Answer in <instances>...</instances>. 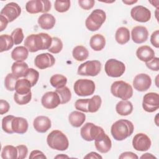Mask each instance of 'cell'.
Listing matches in <instances>:
<instances>
[{
    "instance_id": "cell-20",
    "label": "cell",
    "mask_w": 159,
    "mask_h": 159,
    "mask_svg": "<svg viewBox=\"0 0 159 159\" xmlns=\"http://www.w3.org/2000/svg\"><path fill=\"white\" fill-rule=\"evenodd\" d=\"M33 125L35 130L40 133H45L52 126L50 119L44 116H40L35 118L33 122Z\"/></svg>"
},
{
    "instance_id": "cell-42",
    "label": "cell",
    "mask_w": 159,
    "mask_h": 159,
    "mask_svg": "<svg viewBox=\"0 0 159 159\" xmlns=\"http://www.w3.org/2000/svg\"><path fill=\"white\" fill-rule=\"evenodd\" d=\"M55 9L59 12H66L70 7V1H59L57 0L54 2Z\"/></svg>"
},
{
    "instance_id": "cell-43",
    "label": "cell",
    "mask_w": 159,
    "mask_h": 159,
    "mask_svg": "<svg viewBox=\"0 0 159 159\" xmlns=\"http://www.w3.org/2000/svg\"><path fill=\"white\" fill-rule=\"evenodd\" d=\"M11 37L13 39L15 45H19L24 40V34L21 28H16L11 33Z\"/></svg>"
},
{
    "instance_id": "cell-21",
    "label": "cell",
    "mask_w": 159,
    "mask_h": 159,
    "mask_svg": "<svg viewBox=\"0 0 159 159\" xmlns=\"http://www.w3.org/2000/svg\"><path fill=\"white\" fill-rule=\"evenodd\" d=\"M137 58L144 62H148L155 57L154 50L148 45H143L139 47L136 52Z\"/></svg>"
},
{
    "instance_id": "cell-17",
    "label": "cell",
    "mask_w": 159,
    "mask_h": 159,
    "mask_svg": "<svg viewBox=\"0 0 159 159\" xmlns=\"http://www.w3.org/2000/svg\"><path fill=\"white\" fill-rule=\"evenodd\" d=\"M130 15L133 19L140 22H148L151 18V12L143 6L134 7L130 11Z\"/></svg>"
},
{
    "instance_id": "cell-40",
    "label": "cell",
    "mask_w": 159,
    "mask_h": 159,
    "mask_svg": "<svg viewBox=\"0 0 159 159\" xmlns=\"http://www.w3.org/2000/svg\"><path fill=\"white\" fill-rule=\"evenodd\" d=\"M63 48V42L58 37H53L52 45L48 49V52L52 53H58Z\"/></svg>"
},
{
    "instance_id": "cell-30",
    "label": "cell",
    "mask_w": 159,
    "mask_h": 159,
    "mask_svg": "<svg viewBox=\"0 0 159 159\" xmlns=\"http://www.w3.org/2000/svg\"><path fill=\"white\" fill-rule=\"evenodd\" d=\"M31 84L25 78L18 80L15 87L16 93L19 94H27L31 92Z\"/></svg>"
},
{
    "instance_id": "cell-25",
    "label": "cell",
    "mask_w": 159,
    "mask_h": 159,
    "mask_svg": "<svg viewBox=\"0 0 159 159\" xmlns=\"http://www.w3.org/2000/svg\"><path fill=\"white\" fill-rule=\"evenodd\" d=\"M89 45L91 48L94 51H101L105 47L106 39L101 34H95L91 37Z\"/></svg>"
},
{
    "instance_id": "cell-56",
    "label": "cell",
    "mask_w": 159,
    "mask_h": 159,
    "mask_svg": "<svg viewBox=\"0 0 159 159\" xmlns=\"http://www.w3.org/2000/svg\"><path fill=\"white\" fill-rule=\"evenodd\" d=\"M55 158H68V156L64 155H59L56 156Z\"/></svg>"
},
{
    "instance_id": "cell-34",
    "label": "cell",
    "mask_w": 159,
    "mask_h": 159,
    "mask_svg": "<svg viewBox=\"0 0 159 159\" xmlns=\"http://www.w3.org/2000/svg\"><path fill=\"white\" fill-rule=\"evenodd\" d=\"M50 83L53 87L57 89L65 86L67 83V78L62 75L56 74L50 78Z\"/></svg>"
},
{
    "instance_id": "cell-37",
    "label": "cell",
    "mask_w": 159,
    "mask_h": 159,
    "mask_svg": "<svg viewBox=\"0 0 159 159\" xmlns=\"http://www.w3.org/2000/svg\"><path fill=\"white\" fill-rule=\"evenodd\" d=\"M17 80L18 78L16 77L13 73H8L5 77L4 80L5 88L8 91H12L15 90V87Z\"/></svg>"
},
{
    "instance_id": "cell-44",
    "label": "cell",
    "mask_w": 159,
    "mask_h": 159,
    "mask_svg": "<svg viewBox=\"0 0 159 159\" xmlns=\"http://www.w3.org/2000/svg\"><path fill=\"white\" fill-rule=\"evenodd\" d=\"M89 99H80L76 101L75 103V108L80 111L88 112V106Z\"/></svg>"
},
{
    "instance_id": "cell-7",
    "label": "cell",
    "mask_w": 159,
    "mask_h": 159,
    "mask_svg": "<svg viewBox=\"0 0 159 159\" xmlns=\"http://www.w3.org/2000/svg\"><path fill=\"white\" fill-rule=\"evenodd\" d=\"M101 70V63L98 60L87 61L81 64L78 68V74L81 76H95Z\"/></svg>"
},
{
    "instance_id": "cell-23",
    "label": "cell",
    "mask_w": 159,
    "mask_h": 159,
    "mask_svg": "<svg viewBox=\"0 0 159 159\" xmlns=\"http://www.w3.org/2000/svg\"><path fill=\"white\" fill-rule=\"evenodd\" d=\"M38 24L42 29L50 30L52 29L55 24V18L50 14L45 13L39 17Z\"/></svg>"
},
{
    "instance_id": "cell-22",
    "label": "cell",
    "mask_w": 159,
    "mask_h": 159,
    "mask_svg": "<svg viewBox=\"0 0 159 159\" xmlns=\"http://www.w3.org/2000/svg\"><path fill=\"white\" fill-rule=\"evenodd\" d=\"M12 129L14 133L23 134L28 129L27 120L20 117H14L12 121Z\"/></svg>"
},
{
    "instance_id": "cell-29",
    "label": "cell",
    "mask_w": 159,
    "mask_h": 159,
    "mask_svg": "<svg viewBox=\"0 0 159 159\" xmlns=\"http://www.w3.org/2000/svg\"><path fill=\"white\" fill-rule=\"evenodd\" d=\"M115 39L116 42L120 45L126 43L130 40L129 30L125 27H120L118 28L116 32Z\"/></svg>"
},
{
    "instance_id": "cell-28",
    "label": "cell",
    "mask_w": 159,
    "mask_h": 159,
    "mask_svg": "<svg viewBox=\"0 0 159 159\" xmlns=\"http://www.w3.org/2000/svg\"><path fill=\"white\" fill-rule=\"evenodd\" d=\"M28 70V65L24 61H16L12 63L11 66L12 73L18 78L24 77Z\"/></svg>"
},
{
    "instance_id": "cell-16",
    "label": "cell",
    "mask_w": 159,
    "mask_h": 159,
    "mask_svg": "<svg viewBox=\"0 0 159 159\" xmlns=\"http://www.w3.org/2000/svg\"><path fill=\"white\" fill-rule=\"evenodd\" d=\"M152 84V79L150 76L145 73L137 75L133 80V86L134 88L140 92L148 90Z\"/></svg>"
},
{
    "instance_id": "cell-14",
    "label": "cell",
    "mask_w": 159,
    "mask_h": 159,
    "mask_svg": "<svg viewBox=\"0 0 159 159\" xmlns=\"http://www.w3.org/2000/svg\"><path fill=\"white\" fill-rule=\"evenodd\" d=\"M94 145L98 151L102 153H106L111 150L112 142L104 130L94 139Z\"/></svg>"
},
{
    "instance_id": "cell-27",
    "label": "cell",
    "mask_w": 159,
    "mask_h": 159,
    "mask_svg": "<svg viewBox=\"0 0 159 159\" xmlns=\"http://www.w3.org/2000/svg\"><path fill=\"white\" fill-rule=\"evenodd\" d=\"M29 55V50L25 46H18L11 52V58L16 61H24Z\"/></svg>"
},
{
    "instance_id": "cell-26",
    "label": "cell",
    "mask_w": 159,
    "mask_h": 159,
    "mask_svg": "<svg viewBox=\"0 0 159 159\" xmlns=\"http://www.w3.org/2000/svg\"><path fill=\"white\" fill-rule=\"evenodd\" d=\"M116 110L120 116H128L132 112L133 105L129 101L122 100L117 103Z\"/></svg>"
},
{
    "instance_id": "cell-48",
    "label": "cell",
    "mask_w": 159,
    "mask_h": 159,
    "mask_svg": "<svg viewBox=\"0 0 159 159\" xmlns=\"http://www.w3.org/2000/svg\"><path fill=\"white\" fill-rule=\"evenodd\" d=\"M158 37H159V30H157L155 32H153L150 37L151 43L156 48L159 47Z\"/></svg>"
},
{
    "instance_id": "cell-9",
    "label": "cell",
    "mask_w": 159,
    "mask_h": 159,
    "mask_svg": "<svg viewBox=\"0 0 159 159\" xmlns=\"http://www.w3.org/2000/svg\"><path fill=\"white\" fill-rule=\"evenodd\" d=\"M51 9V2L47 0H33L28 1L25 4V9L30 14H43L48 12Z\"/></svg>"
},
{
    "instance_id": "cell-49",
    "label": "cell",
    "mask_w": 159,
    "mask_h": 159,
    "mask_svg": "<svg viewBox=\"0 0 159 159\" xmlns=\"http://www.w3.org/2000/svg\"><path fill=\"white\" fill-rule=\"evenodd\" d=\"M10 108L9 104L5 100H0V114L2 115L7 113Z\"/></svg>"
},
{
    "instance_id": "cell-39",
    "label": "cell",
    "mask_w": 159,
    "mask_h": 159,
    "mask_svg": "<svg viewBox=\"0 0 159 159\" xmlns=\"http://www.w3.org/2000/svg\"><path fill=\"white\" fill-rule=\"evenodd\" d=\"M15 116L9 115L5 116L2 119V129L7 134H13L14 132L12 129V121Z\"/></svg>"
},
{
    "instance_id": "cell-2",
    "label": "cell",
    "mask_w": 159,
    "mask_h": 159,
    "mask_svg": "<svg viewBox=\"0 0 159 159\" xmlns=\"http://www.w3.org/2000/svg\"><path fill=\"white\" fill-rule=\"evenodd\" d=\"M134 129V127L132 122L126 119H120L112 125L111 132L115 140L122 141L130 136Z\"/></svg>"
},
{
    "instance_id": "cell-51",
    "label": "cell",
    "mask_w": 159,
    "mask_h": 159,
    "mask_svg": "<svg viewBox=\"0 0 159 159\" xmlns=\"http://www.w3.org/2000/svg\"><path fill=\"white\" fill-rule=\"evenodd\" d=\"M139 157L138 156L133 153V152H125L124 153H122L119 157V158H132V159H137Z\"/></svg>"
},
{
    "instance_id": "cell-38",
    "label": "cell",
    "mask_w": 159,
    "mask_h": 159,
    "mask_svg": "<svg viewBox=\"0 0 159 159\" xmlns=\"http://www.w3.org/2000/svg\"><path fill=\"white\" fill-rule=\"evenodd\" d=\"M39 78V73L34 68H29L27 72L24 76V78L30 83L32 87L34 86L37 84Z\"/></svg>"
},
{
    "instance_id": "cell-15",
    "label": "cell",
    "mask_w": 159,
    "mask_h": 159,
    "mask_svg": "<svg viewBox=\"0 0 159 159\" xmlns=\"http://www.w3.org/2000/svg\"><path fill=\"white\" fill-rule=\"evenodd\" d=\"M42 106L48 109H55L60 104V98L55 91H48L45 93L41 99Z\"/></svg>"
},
{
    "instance_id": "cell-5",
    "label": "cell",
    "mask_w": 159,
    "mask_h": 159,
    "mask_svg": "<svg viewBox=\"0 0 159 159\" xmlns=\"http://www.w3.org/2000/svg\"><path fill=\"white\" fill-rule=\"evenodd\" d=\"M106 19V12L102 9H95L87 17L85 21L86 28L90 31H96L99 29Z\"/></svg>"
},
{
    "instance_id": "cell-19",
    "label": "cell",
    "mask_w": 159,
    "mask_h": 159,
    "mask_svg": "<svg viewBox=\"0 0 159 159\" xmlns=\"http://www.w3.org/2000/svg\"><path fill=\"white\" fill-rule=\"evenodd\" d=\"M131 35L134 42L135 43H142L148 39V32L145 27L138 25L132 29Z\"/></svg>"
},
{
    "instance_id": "cell-33",
    "label": "cell",
    "mask_w": 159,
    "mask_h": 159,
    "mask_svg": "<svg viewBox=\"0 0 159 159\" xmlns=\"http://www.w3.org/2000/svg\"><path fill=\"white\" fill-rule=\"evenodd\" d=\"M1 157L3 159L17 158V149L12 145L4 146L1 151Z\"/></svg>"
},
{
    "instance_id": "cell-24",
    "label": "cell",
    "mask_w": 159,
    "mask_h": 159,
    "mask_svg": "<svg viewBox=\"0 0 159 159\" xmlns=\"http://www.w3.org/2000/svg\"><path fill=\"white\" fill-rule=\"evenodd\" d=\"M85 120V114L77 111L71 112L68 116V120L70 124L75 127H80L84 122Z\"/></svg>"
},
{
    "instance_id": "cell-52",
    "label": "cell",
    "mask_w": 159,
    "mask_h": 159,
    "mask_svg": "<svg viewBox=\"0 0 159 159\" xmlns=\"http://www.w3.org/2000/svg\"><path fill=\"white\" fill-rule=\"evenodd\" d=\"M0 21H1L0 31L2 32L6 28L9 22L6 17H4L3 16H1V15H0Z\"/></svg>"
},
{
    "instance_id": "cell-11",
    "label": "cell",
    "mask_w": 159,
    "mask_h": 159,
    "mask_svg": "<svg viewBox=\"0 0 159 159\" xmlns=\"http://www.w3.org/2000/svg\"><path fill=\"white\" fill-rule=\"evenodd\" d=\"M143 109L148 112H153L159 107V95L157 93H148L144 95L142 101Z\"/></svg>"
},
{
    "instance_id": "cell-3",
    "label": "cell",
    "mask_w": 159,
    "mask_h": 159,
    "mask_svg": "<svg viewBox=\"0 0 159 159\" xmlns=\"http://www.w3.org/2000/svg\"><path fill=\"white\" fill-rule=\"evenodd\" d=\"M47 142L51 148L57 150H66L69 146L67 137L58 130H54L48 135Z\"/></svg>"
},
{
    "instance_id": "cell-50",
    "label": "cell",
    "mask_w": 159,
    "mask_h": 159,
    "mask_svg": "<svg viewBox=\"0 0 159 159\" xmlns=\"http://www.w3.org/2000/svg\"><path fill=\"white\" fill-rule=\"evenodd\" d=\"M29 159H34V158H42V159H46L47 157L46 156L43 154V153L41 151L39 150H33L31 152L30 156H29Z\"/></svg>"
},
{
    "instance_id": "cell-45",
    "label": "cell",
    "mask_w": 159,
    "mask_h": 159,
    "mask_svg": "<svg viewBox=\"0 0 159 159\" xmlns=\"http://www.w3.org/2000/svg\"><path fill=\"white\" fill-rule=\"evenodd\" d=\"M145 65L148 68L158 71L159 70V58L158 57H154L150 61L146 62Z\"/></svg>"
},
{
    "instance_id": "cell-46",
    "label": "cell",
    "mask_w": 159,
    "mask_h": 159,
    "mask_svg": "<svg viewBox=\"0 0 159 159\" xmlns=\"http://www.w3.org/2000/svg\"><path fill=\"white\" fill-rule=\"evenodd\" d=\"M17 149V158H25L28 153V148L25 145H19L16 147Z\"/></svg>"
},
{
    "instance_id": "cell-8",
    "label": "cell",
    "mask_w": 159,
    "mask_h": 159,
    "mask_svg": "<svg viewBox=\"0 0 159 159\" xmlns=\"http://www.w3.org/2000/svg\"><path fill=\"white\" fill-rule=\"evenodd\" d=\"M104 70L107 76L117 78L121 76L125 70V66L123 62L116 59L108 60L104 65Z\"/></svg>"
},
{
    "instance_id": "cell-32",
    "label": "cell",
    "mask_w": 159,
    "mask_h": 159,
    "mask_svg": "<svg viewBox=\"0 0 159 159\" xmlns=\"http://www.w3.org/2000/svg\"><path fill=\"white\" fill-rule=\"evenodd\" d=\"M14 40L11 35L2 34L0 36V52L8 51L14 45Z\"/></svg>"
},
{
    "instance_id": "cell-41",
    "label": "cell",
    "mask_w": 159,
    "mask_h": 159,
    "mask_svg": "<svg viewBox=\"0 0 159 159\" xmlns=\"http://www.w3.org/2000/svg\"><path fill=\"white\" fill-rule=\"evenodd\" d=\"M32 98V93H29L27 94H19L16 93L14 94V101L19 105H25L28 104Z\"/></svg>"
},
{
    "instance_id": "cell-53",
    "label": "cell",
    "mask_w": 159,
    "mask_h": 159,
    "mask_svg": "<svg viewBox=\"0 0 159 159\" xmlns=\"http://www.w3.org/2000/svg\"><path fill=\"white\" fill-rule=\"evenodd\" d=\"M84 158H102V157L99 155L98 153L91 152L87 154L84 157Z\"/></svg>"
},
{
    "instance_id": "cell-18",
    "label": "cell",
    "mask_w": 159,
    "mask_h": 159,
    "mask_svg": "<svg viewBox=\"0 0 159 159\" xmlns=\"http://www.w3.org/2000/svg\"><path fill=\"white\" fill-rule=\"evenodd\" d=\"M55 63L54 57L49 53H43L36 56L34 60L35 65L39 69L43 70L52 66Z\"/></svg>"
},
{
    "instance_id": "cell-54",
    "label": "cell",
    "mask_w": 159,
    "mask_h": 159,
    "mask_svg": "<svg viewBox=\"0 0 159 159\" xmlns=\"http://www.w3.org/2000/svg\"><path fill=\"white\" fill-rule=\"evenodd\" d=\"M157 158L155 156L149 153H146L140 157V158Z\"/></svg>"
},
{
    "instance_id": "cell-13",
    "label": "cell",
    "mask_w": 159,
    "mask_h": 159,
    "mask_svg": "<svg viewBox=\"0 0 159 159\" xmlns=\"http://www.w3.org/2000/svg\"><path fill=\"white\" fill-rule=\"evenodd\" d=\"M150 139L143 133L137 134L133 138L132 145L135 150L140 152L148 150L151 147Z\"/></svg>"
},
{
    "instance_id": "cell-47",
    "label": "cell",
    "mask_w": 159,
    "mask_h": 159,
    "mask_svg": "<svg viewBox=\"0 0 159 159\" xmlns=\"http://www.w3.org/2000/svg\"><path fill=\"white\" fill-rule=\"evenodd\" d=\"M95 1L94 0H79L80 6L84 10H89L93 7Z\"/></svg>"
},
{
    "instance_id": "cell-10",
    "label": "cell",
    "mask_w": 159,
    "mask_h": 159,
    "mask_svg": "<svg viewBox=\"0 0 159 159\" xmlns=\"http://www.w3.org/2000/svg\"><path fill=\"white\" fill-rule=\"evenodd\" d=\"M102 131L104 130L102 127L96 125L93 123L87 122L81 127L80 134L84 140L91 142L94 140Z\"/></svg>"
},
{
    "instance_id": "cell-6",
    "label": "cell",
    "mask_w": 159,
    "mask_h": 159,
    "mask_svg": "<svg viewBox=\"0 0 159 159\" xmlns=\"http://www.w3.org/2000/svg\"><path fill=\"white\" fill-rule=\"evenodd\" d=\"M73 89L75 93L80 96L92 95L95 91L94 81L88 79H80L75 81Z\"/></svg>"
},
{
    "instance_id": "cell-35",
    "label": "cell",
    "mask_w": 159,
    "mask_h": 159,
    "mask_svg": "<svg viewBox=\"0 0 159 159\" xmlns=\"http://www.w3.org/2000/svg\"><path fill=\"white\" fill-rule=\"evenodd\" d=\"M101 103V98L98 95H95L93 96L91 98L89 99L88 106V112L93 113L97 112L99 109Z\"/></svg>"
},
{
    "instance_id": "cell-31",
    "label": "cell",
    "mask_w": 159,
    "mask_h": 159,
    "mask_svg": "<svg viewBox=\"0 0 159 159\" xmlns=\"http://www.w3.org/2000/svg\"><path fill=\"white\" fill-rule=\"evenodd\" d=\"M72 55L76 60L78 61H82L87 59L89 55V52L88 49L84 46L78 45L73 48Z\"/></svg>"
},
{
    "instance_id": "cell-1",
    "label": "cell",
    "mask_w": 159,
    "mask_h": 159,
    "mask_svg": "<svg viewBox=\"0 0 159 159\" xmlns=\"http://www.w3.org/2000/svg\"><path fill=\"white\" fill-rule=\"evenodd\" d=\"M52 38L47 33L31 34L27 37L24 46L30 52H36L41 50H47L52 45Z\"/></svg>"
},
{
    "instance_id": "cell-12",
    "label": "cell",
    "mask_w": 159,
    "mask_h": 159,
    "mask_svg": "<svg viewBox=\"0 0 159 159\" xmlns=\"http://www.w3.org/2000/svg\"><path fill=\"white\" fill-rule=\"evenodd\" d=\"M21 13L20 7L16 2L7 3L1 11V15L6 17L9 22L14 21Z\"/></svg>"
},
{
    "instance_id": "cell-55",
    "label": "cell",
    "mask_w": 159,
    "mask_h": 159,
    "mask_svg": "<svg viewBox=\"0 0 159 159\" xmlns=\"http://www.w3.org/2000/svg\"><path fill=\"white\" fill-rule=\"evenodd\" d=\"M122 2H124V3H125V4H127V5H131V4H134V3H135V2H137V1H122Z\"/></svg>"
},
{
    "instance_id": "cell-4",
    "label": "cell",
    "mask_w": 159,
    "mask_h": 159,
    "mask_svg": "<svg viewBox=\"0 0 159 159\" xmlns=\"http://www.w3.org/2000/svg\"><path fill=\"white\" fill-rule=\"evenodd\" d=\"M111 91L113 96L123 100L129 99L133 95L132 86L124 81H114L111 86Z\"/></svg>"
},
{
    "instance_id": "cell-36",
    "label": "cell",
    "mask_w": 159,
    "mask_h": 159,
    "mask_svg": "<svg viewBox=\"0 0 159 159\" xmlns=\"http://www.w3.org/2000/svg\"><path fill=\"white\" fill-rule=\"evenodd\" d=\"M55 92L60 96L61 104H62L68 102L71 98V93L70 89L66 86L57 88L56 89Z\"/></svg>"
}]
</instances>
